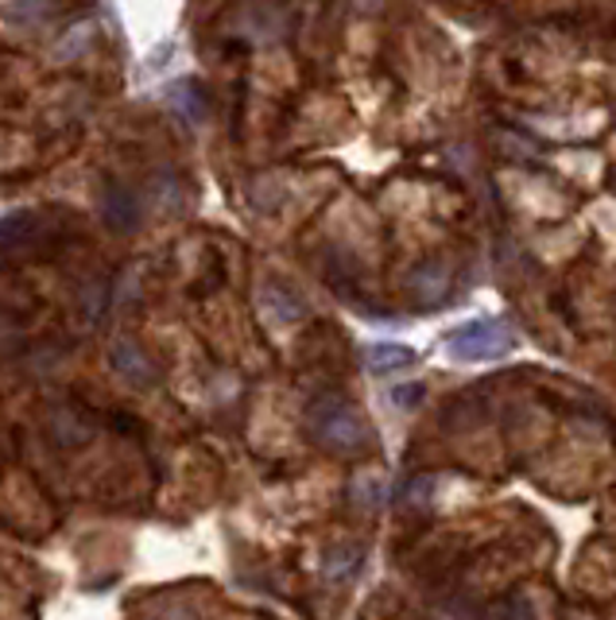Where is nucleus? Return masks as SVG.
<instances>
[{"instance_id":"obj_1","label":"nucleus","mask_w":616,"mask_h":620,"mask_svg":"<svg viewBox=\"0 0 616 620\" xmlns=\"http://www.w3.org/2000/svg\"><path fill=\"white\" fill-rule=\"evenodd\" d=\"M306 435L319 446L334 454H345V458H357V454L373 450V427L361 415V407L353 399L337 396V392H326V396H314L311 407H306Z\"/></svg>"},{"instance_id":"obj_2","label":"nucleus","mask_w":616,"mask_h":620,"mask_svg":"<svg viewBox=\"0 0 616 620\" xmlns=\"http://www.w3.org/2000/svg\"><path fill=\"white\" fill-rule=\"evenodd\" d=\"M512 345H516V334H512V326H508V322H501V318L465 322V326H457L454 334L446 337L450 357H454V360H469V365H477V360L504 357Z\"/></svg>"},{"instance_id":"obj_3","label":"nucleus","mask_w":616,"mask_h":620,"mask_svg":"<svg viewBox=\"0 0 616 620\" xmlns=\"http://www.w3.org/2000/svg\"><path fill=\"white\" fill-rule=\"evenodd\" d=\"M47 241H51V225L36 210H12V214L0 217V253L23 256V253H36Z\"/></svg>"},{"instance_id":"obj_4","label":"nucleus","mask_w":616,"mask_h":620,"mask_svg":"<svg viewBox=\"0 0 616 620\" xmlns=\"http://www.w3.org/2000/svg\"><path fill=\"white\" fill-rule=\"evenodd\" d=\"M140 217H144V206H140L137 191L117 183V179H109L105 191H101V222L113 233H137Z\"/></svg>"},{"instance_id":"obj_5","label":"nucleus","mask_w":616,"mask_h":620,"mask_svg":"<svg viewBox=\"0 0 616 620\" xmlns=\"http://www.w3.org/2000/svg\"><path fill=\"white\" fill-rule=\"evenodd\" d=\"M109 360H113V368L124 376V380H132L137 388H152L155 380H160V373H155V360L148 357L144 349H140L137 342H117L113 353H109Z\"/></svg>"},{"instance_id":"obj_6","label":"nucleus","mask_w":616,"mask_h":620,"mask_svg":"<svg viewBox=\"0 0 616 620\" xmlns=\"http://www.w3.org/2000/svg\"><path fill=\"white\" fill-rule=\"evenodd\" d=\"M365 360L373 373H396V368H407L411 360H415V349L400 342H376V345H368Z\"/></svg>"},{"instance_id":"obj_7","label":"nucleus","mask_w":616,"mask_h":620,"mask_svg":"<svg viewBox=\"0 0 616 620\" xmlns=\"http://www.w3.org/2000/svg\"><path fill=\"white\" fill-rule=\"evenodd\" d=\"M168 101L186 116V121H202L210 113V101H205V90L199 82H175L168 90Z\"/></svg>"},{"instance_id":"obj_8","label":"nucleus","mask_w":616,"mask_h":620,"mask_svg":"<svg viewBox=\"0 0 616 620\" xmlns=\"http://www.w3.org/2000/svg\"><path fill=\"white\" fill-rule=\"evenodd\" d=\"M415 399H423V388H418V384H415V388H400L396 392V404H415Z\"/></svg>"}]
</instances>
